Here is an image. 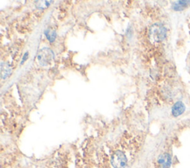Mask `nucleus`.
Returning a JSON list of instances; mask_svg holds the SVG:
<instances>
[{"label": "nucleus", "mask_w": 190, "mask_h": 168, "mask_svg": "<svg viewBox=\"0 0 190 168\" xmlns=\"http://www.w3.org/2000/svg\"><path fill=\"white\" fill-rule=\"evenodd\" d=\"M27 56H28V53L27 52H26V53H25V55H24L23 58H22V63L21 64H23V62L25 61V60L27 59Z\"/></svg>", "instance_id": "nucleus-10"}, {"label": "nucleus", "mask_w": 190, "mask_h": 168, "mask_svg": "<svg viewBox=\"0 0 190 168\" xmlns=\"http://www.w3.org/2000/svg\"><path fill=\"white\" fill-rule=\"evenodd\" d=\"M45 34H46V38L50 42H52L55 40L56 39V36H57V34L54 30H51V29H47L45 32Z\"/></svg>", "instance_id": "nucleus-8"}, {"label": "nucleus", "mask_w": 190, "mask_h": 168, "mask_svg": "<svg viewBox=\"0 0 190 168\" xmlns=\"http://www.w3.org/2000/svg\"><path fill=\"white\" fill-rule=\"evenodd\" d=\"M54 56L53 51L48 48H43L37 53V60L42 66H46L51 63Z\"/></svg>", "instance_id": "nucleus-2"}, {"label": "nucleus", "mask_w": 190, "mask_h": 168, "mask_svg": "<svg viewBox=\"0 0 190 168\" xmlns=\"http://www.w3.org/2000/svg\"><path fill=\"white\" fill-rule=\"evenodd\" d=\"M1 72L2 79H5L9 77L11 73V67L8 63H2L1 65Z\"/></svg>", "instance_id": "nucleus-6"}, {"label": "nucleus", "mask_w": 190, "mask_h": 168, "mask_svg": "<svg viewBox=\"0 0 190 168\" xmlns=\"http://www.w3.org/2000/svg\"><path fill=\"white\" fill-rule=\"evenodd\" d=\"M149 36L152 41H160L166 36V29L160 24H155L150 28Z\"/></svg>", "instance_id": "nucleus-1"}, {"label": "nucleus", "mask_w": 190, "mask_h": 168, "mask_svg": "<svg viewBox=\"0 0 190 168\" xmlns=\"http://www.w3.org/2000/svg\"><path fill=\"white\" fill-rule=\"evenodd\" d=\"M187 3H189V1H178L176 2L173 4V9L174 10H181L187 6Z\"/></svg>", "instance_id": "nucleus-7"}, {"label": "nucleus", "mask_w": 190, "mask_h": 168, "mask_svg": "<svg viewBox=\"0 0 190 168\" xmlns=\"http://www.w3.org/2000/svg\"><path fill=\"white\" fill-rule=\"evenodd\" d=\"M158 162L160 165L161 168H169L172 162L170 155L168 153L161 154L158 159Z\"/></svg>", "instance_id": "nucleus-4"}, {"label": "nucleus", "mask_w": 190, "mask_h": 168, "mask_svg": "<svg viewBox=\"0 0 190 168\" xmlns=\"http://www.w3.org/2000/svg\"><path fill=\"white\" fill-rule=\"evenodd\" d=\"M51 2L49 1H38L37 2V7L39 9H44L46 8L48 6H49V3H51Z\"/></svg>", "instance_id": "nucleus-9"}, {"label": "nucleus", "mask_w": 190, "mask_h": 168, "mask_svg": "<svg viewBox=\"0 0 190 168\" xmlns=\"http://www.w3.org/2000/svg\"><path fill=\"white\" fill-rule=\"evenodd\" d=\"M111 162L114 168H125L127 164V158L123 152L117 150L112 154Z\"/></svg>", "instance_id": "nucleus-3"}, {"label": "nucleus", "mask_w": 190, "mask_h": 168, "mask_svg": "<svg viewBox=\"0 0 190 168\" xmlns=\"http://www.w3.org/2000/svg\"><path fill=\"white\" fill-rule=\"evenodd\" d=\"M185 111V105L181 102H177L173 105L172 108V113L174 116L177 117L184 113Z\"/></svg>", "instance_id": "nucleus-5"}]
</instances>
